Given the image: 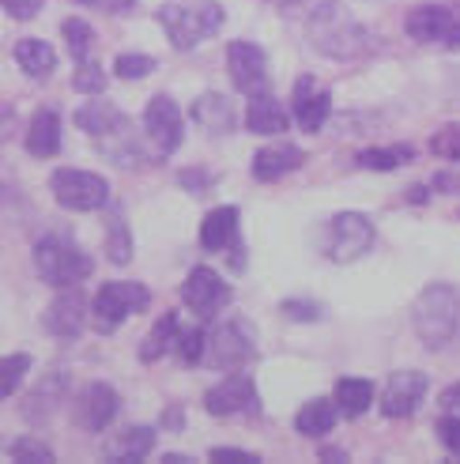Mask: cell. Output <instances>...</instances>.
Segmentation results:
<instances>
[{
	"instance_id": "obj_1",
	"label": "cell",
	"mask_w": 460,
	"mask_h": 464,
	"mask_svg": "<svg viewBox=\"0 0 460 464\" xmlns=\"http://www.w3.org/2000/svg\"><path fill=\"white\" fill-rule=\"evenodd\" d=\"M306 38H310V45L317 53H325L332 61H351V57L366 53V45H370L362 23L343 5H336V0H317V5L310 8Z\"/></svg>"
},
{
	"instance_id": "obj_2",
	"label": "cell",
	"mask_w": 460,
	"mask_h": 464,
	"mask_svg": "<svg viewBox=\"0 0 460 464\" xmlns=\"http://www.w3.org/2000/svg\"><path fill=\"white\" fill-rule=\"evenodd\" d=\"M411 324L423 340V347L438 352L456 336V324H460V291L449 284H430L419 291L416 306H411Z\"/></svg>"
},
{
	"instance_id": "obj_3",
	"label": "cell",
	"mask_w": 460,
	"mask_h": 464,
	"mask_svg": "<svg viewBox=\"0 0 460 464\" xmlns=\"http://www.w3.org/2000/svg\"><path fill=\"white\" fill-rule=\"evenodd\" d=\"M223 8L216 0H189V5H163L158 8V23L170 38L174 50H193L204 38H212L223 27Z\"/></svg>"
},
{
	"instance_id": "obj_4",
	"label": "cell",
	"mask_w": 460,
	"mask_h": 464,
	"mask_svg": "<svg viewBox=\"0 0 460 464\" xmlns=\"http://www.w3.org/2000/svg\"><path fill=\"white\" fill-rule=\"evenodd\" d=\"M34 268L45 284L53 287H76L91 276V257L64 235H45L38 246H34Z\"/></svg>"
},
{
	"instance_id": "obj_5",
	"label": "cell",
	"mask_w": 460,
	"mask_h": 464,
	"mask_svg": "<svg viewBox=\"0 0 460 464\" xmlns=\"http://www.w3.org/2000/svg\"><path fill=\"white\" fill-rule=\"evenodd\" d=\"M50 189H53L57 204L68 208V212H95V208H102L110 200L106 178L91 174V170H72V167L53 170Z\"/></svg>"
},
{
	"instance_id": "obj_6",
	"label": "cell",
	"mask_w": 460,
	"mask_h": 464,
	"mask_svg": "<svg viewBox=\"0 0 460 464\" xmlns=\"http://www.w3.org/2000/svg\"><path fill=\"white\" fill-rule=\"evenodd\" d=\"M151 303V291L144 284H132V280H118V284H106L95 303H91V314H95V324L102 333H113L129 314H140Z\"/></svg>"
},
{
	"instance_id": "obj_7",
	"label": "cell",
	"mask_w": 460,
	"mask_h": 464,
	"mask_svg": "<svg viewBox=\"0 0 460 464\" xmlns=\"http://www.w3.org/2000/svg\"><path fill=\"white\" fill-rule=\"evenodd\" d=\"M370 246H374V227H370V219H366V216L340 212V216L329 219V230H325V253H329V261H340V265L359 261Z\"/></svg>"
},
{
	"instance_id": "obj_8",
	"label": "cell",
	"mask_w": 460,
	"mask_h": 464,
	"mask_svg": "<svg viewBox=\"0 0 460 464\" xmlns=\"http://www.w3.org/2000/svg\"><path fill=\"white\" fill-rule=\"evenodd\" d=\"M257 352V340H253V329L245 321H226L208 336V347H204V359H208L216 370H238L253 359Z\"/></svg>"
},
{
	"instance_id": "obj_9",
	"label": "cell",
	"mask_w": 460,
	"mask_h": 464,
	"mask_svg": "<svg viewBox=\"0 0 460 464\" xmlns=\"http://www.w3.org/2000/svg\"><path fill=\"white\" fill-rule=\"evenodd\" d=\"M144 129L158 155H174L181 148V136H186V118H181V110L170 95H155L144 110Z\"/></svg>"
},
{
	"instance_id": "obj_10",
	"label": "cell",
	"mask_w": 460,
	"mask_h": 464,
	"mask_svg": "<svg viewBox=\"0 0 460 464\" xmlns=\"http://www.w3.org/2000/svg\"><path fill=\"white\" fill-rule=\"evenodd\" d=\"M226 68H230V80L242 95H261L268 91V61L264 50L253 42H230L226 50Z\"/></svg>"
},
{
	"instance_id": "obj_11",
	"label": "cell",
	"mask_w": 460,
	"mask_h": 464,
	"mask_svg": "<svg viewBox=\"0 0 460 464\" xmlns=\"http://www.w3.org/2000/svg\"><path fill=\"white\" fill-rule=\"evenodd\" d=\"M204 408L212 415H257L261 411V401H257V385H253L249 374H230L223 378L219 385L208 389V397H204Z\"/></svg>"
},
{
	"instance_id": "obj_12",
	"label": "cell",
	"mask_w": 460,
	"mask_h": 464,
	"mask_svg": "<svg viewBox=\"0 0 460 464\" xmlns=\"http://www.w3.org/2000/svg\"><path fill=\"white\" fill-rule=\"evenodd\" d=\"M407 34L430 45H460V19L442 5H426L407 15Z\"/></svg>"
},
{
	"instance_id": "obj_13",
	"label": "cell",
	"mask_w": 460,
	"mask_h": 464,
	"mask_svg": "<svg viewBox=\"0 0 460 464\" xmlns=\"http://www.w3.org/2000/svg\"><path fill=\"white\" fill-rule=\"evenodd\" d=\"M426 397V374L423 370H397L388 378L385 392H381V411L388 420H400V415H411L419 408V401Z\"/></svg>"
},
{
	"instance_id": "obj_14",
	"label": "cell",
	"mask_w": 460,
	"mask_h": 464,
	"mask_svg": "<svg viewBox=\"0 0 460 464\" xmlns=\"http://www.w3.org/2000/svg\"><path fill=\"white\" fill-rule=\"evenodd\" d=\"M72 415L83 430H106L113 423V415H118V392H113L106 382H91L76 397Z\"/></svg>"
},
{
	"instance_id": "obj_15",
	"label": "cell",
	"mask_w": 460,
	"mask_h": 464,
	"mask_svg": "<svg viewBox=\"0 0 460 464\" xmlns=\"http://www.w3.org/2000/svg\"><path fill=\"white\" fill-rule=\"evenodd\" d=\"M181 298H186V306L200 317H212L226 298H230V287L219 280V272L212 268H193L189 280L181 284Z\"/></svg>"
},
{
	"instance_id": "obj_16",
	"label": "cell",
	"mask_w": 460,
	"mask_h": 464,
	"mask_svg": "<svg viewBox=\"0 0 460 464\" xmlns=\"http://www.w3.org/2000/svg\"><path fill=\"white\" fill-rule=\"evenodd\" d=\"M87 324V298L76 287H64V295H57L50 310H45V329L61 340H76Z\"/></svg>"
},
{
	"instance_id": "obj_17",
	"label": "cell",
	"mask_w": 460,
	"mask_h": 464,
	"mask_svg": "<svg viewBox=\"0 0 460 464\" xmlns=\"http://www.w3.org/2000/svg\"><path fill=\"white\" fill-rule=\"evenodd\" d=\"M329 110H332L329 91H321L310 76H302L294 83V121L306 132H321V125L329 121Z\"/></svg>"
},
{
	"instance_id": "obj_18",
	"label": "cell",
	"mask_w": 460,
	"mask_h": 464,
	"mask_svg": "<svg viewBox=\"0 0 460 464\" xmlns=\"http://www.w3.org/2000/svg\"><path fill=\"white\" fill-rule=\"evenodd\" d=\"M245 129L257 132V136H280V132H287V110L275 102L268 91H261V95H249Z\"/></svg>"
},
{
	"instance_id": "obj_19",
	"label": "cell",
	"mask_w": 460,
	"mask_h": 464,
	"mask_svg": "<svg viewBox=\"0 0 460 464\" xmlns=\"http://www.w3.org/2000/svg\"><path fill=\"white\" fill-rule=\"evenodd\" d=\"M298 167H302V148H294V144H272L253 155V174L261 181H275Z\"/></svg>"
},
{
	"instance_id": "obj_20",
	"label": "cell",
	"mask_w": 460,
	"mask_h": 464,
	"mask_svg": "<svg viewBox=\"0 0 460 464\" xmlns=\"http://www.w3.org/2000/svg\"><path fill=\"white\" fill-rule=\"evenodd\" d=\"M193 121L208 136H223V132L235 129V106H230V99L208 91V95H200L193 102Z\"/></svg>"
},
{
	"instance_id": "obj_21",
	"label": "cell",
	"mask_w": 460,
	"mask_h": 464,
	"mask_svg": "<svg viewBox=\"0 0 460 464\" xmlns=\"http://www.w3.org/2000/svg\"><path fill=\"white\" fill-rule=\"evenodd\" d=\"M27 151L34 159H53L61 151V118L53 110H38L27 125Z\"/></svg>"
},
{
	"instance_id": "obj_22",
	"label": "cell",
	"mask_w": 460,
	"mask_h": 464,
	"mask_svg": "<svg viewBox=\"0 0 460 464\" xmlns=\"http://www.w3.org/2000/svg\"><path fill=\"white\" fill-rule=\"evenodd\" d=\"M235 238H238V208L226 204V208H216V212L204 216V223H200V246L204 249L219 253L226 246H235Z\"/></svg>"
},
{
	"instance_id": "obj_23",
	"label": "cell",
	"mask_w": 460,
	"mask_h": 464,
	"mask_svg": "<svg viewBox=\"0 0 460 464\" xmlns=\"http://www.w3.org/2000/svg\"><path fill=\"white\" fill-rule=\"evenodd\" d=\"M15 64L27 72L31 80H45L57 68V53H53V45L50 42H42V38H23L15 45Z\"/></svg>"
},
{
	"instance_id": "obj_24",
	"label": "cell",
	"mask_w": 460,
	"mask_h": 464,
	"mask_svg": "<svg viewBox=\"0 0 460 464\" xmlns=\"http://www.w3.org/2000/svg\"><path fill=\"white\" fill-rule=\"evenodd\" d=\"M125 121V113L118 110V106H110L106 99H91L87 106H80L76 110V125L87 132V136H95V140H99V136H106V132H113V129H118Z\"/></svg>"
},
{
	"instance_id": "obj_25",
	"label": "cell",
	"mask_w": 460,
	"mask_h": 464,
	"mask_svg": "<svg viewBox=\"0 0 460 464\" xmlns=\"http://www.w3.org/2000/svg\"><path fill=\"white\" fill-rule=\"evenodd\" d=\"M64 389H68V374H64V370H53V374H45L42 385L31 392V401H27V420L42 423L45 415H50V411L64 401Z\"/></svg>"
},
{
	"instance_id": "obj_26",
	"label": "cell",
	"mask_w": 460,
	"mask_h": 464,
	"mask_svg": "<svg viewBox=\"0 0 460 464\" xmlns=\"http://www.w3.org/2000/svg\"><path fill=\"white\" fill-rule=\"evenodd\" d=\"M336 401H325V397H313L310 404H302V411L294 415V430L306 434V438H321L336 427Z\"/></svg>"
},
{
	"instance_id": "obj_27",
	"label": "cell",
	"mask_w": 460,
	"mask_h": 464,
	"mask_svg": "<svg viewBox=\"0 0 460 464\" xmlns=\"http://www.w3.org/2000/svg\"><path fill=\"white\" fill-rule=\"evenodd\" d=\"M151 446H155V430L151 427H129V430H121L110 442L106 457L110 460H121V464H132V460H144L151 453Z\"/></svg>"
},
{
	"instance_id": "obj_28",
	"label": "cell",
	"mask_w": 460,
	"mask_h": 464,
	"mask_svg": "<svg viewBox=\"0 0 460 464\" xmlns=\"http://www.w3.org/2000/svg\"><path fill=\"white\" fill-rule=\"evenodd\" d=\"M370 401H374V385L366 382V378H340L336 382V408H340V415H362L366 408H370Z\"/></svg>"
},
{
	"instance_id": "obj_29",
	"label": "cell",
	"mask_w": 460,
	"mask_h": 464,
	"mask_svg": "<svg viewBox=\"0 0 460 464\" xmlns=\"http://www.w3.org/2000/svg\"><path fill=\"white\" fill-rule=\"evenodd\" d=\"M177 333H181V329H177V317L167 314V317L148 333V340H144V347H140V359H144V362H155V359H163L167 352H174V347H177Z\"/></svg>"
},
{
	"instance_id": "obj_30",
	"label": "cell",
	"mask_w": 460,
	"mask_h": 464,
	"mask_svg": "<svg viewBox=\"0 0 460 464\" xmlns=\"http://www.w3.org/2000/svg\"><path fill=\"white\" fill-rule=\"evenodd\" d=\"M362 170H397L404 162H411V148H366L355 155Z\"/></svg>"
},
{
	"instance_id": "obj_31",
	"label": "cell",
	"mask_w": 460,
	"mask_h": 464,
	"mask_svg": "<svg viewBox=\"0 0 460 464\" xmlns=\"http://www.w3.org/2000/svg\"><path fill=\"white\" fill-rule=\"evenodd\" d=\"M27 370H31V355H5L0 359V404L19 389V382L27 378Z\"/></svg>"
},
{
	"instance_id": "obj_32",
	"label": "cell",
	"mask_w": 460,
	"mask_h": 464,
	"mask_svg": "<svg viewBox=\"0 0 460 464\" xmlns=\"http://www.w3.org/2000/svg\"><path fill=\"white\" fill-rule=\"evenodd\" d=\"M61 34H64V42H68V53H72L76 61H87L91 45H95V31H91V23H83V19H64Z\"/></svg>"
},
{
	"instance_id": "obj_33",
	"label": "cell",
	"mask_w": 460,
	"mask_h": 464,
	"mask_svg": "<svg viewBox=\"0 0 460 464\" xmlns=\"http://www.w3.org/2000/svg\"><path fill=\"white\" fill-rule=\"evenodd\" d=\"M106 249H110V261H113V265H129V261H132V238H129V227H125L121 216H113V219H110Z\"/></svg>"
},
{
	"instance_id": "obj_34",
	"label": "cell",
	"mask_w": 460,
	"mask_h": 464,
	"mask_svg": "<svg viewBox=\"0 0 460 464\" xmlns=\"http://www.w3.org/2000/svg\"><path fill=\"white\" fill-rule=\"evenodd\" d=\"M151 68H155V57H148V53H121L113 61V72L121 80H144Z\"/></svg>"
},
{
	"instance_id": "obj_35",
	"label": "cell",
	"mask_w": 460,
	"mask_h": 464,
	"mask_svg": "<svg viewBox=\"0 0 460 464\" xmlns=\"http://www.w3.org/2000/svg\"><path fill=\"white\" fill-rule=\"evenodd\" d=\"M12 457L15 460H27V464H53V450L38 442V438H19V442H12Z\"/></svg>"
},
{
	"instance_id": "obj_36",
	"label": "cell",
	"mask_w": 460,
	"mask_h": 464,
	"mask_svg": "<svg viewBox=\"0 0 460 464\" xmlns=\"http://www.w3.org/2000/svg\"><path fill=\"white\" fill-rule=\"evenodd\" d=\"M76 91H83V95H102L106 87V72L95 64V61H80V72H76Z\"/></svg>"
},
{
	"instance_id": "obj_37",
	"label": "cell",
	"mask_w": 460,
	"mask_h": 464,
	"mask_svg": "<svg viewBox=\"0 0 460 464\" xmlns=\"http://www.w3.org/2000/svg\"><path fill=\"white\" fill-rule=\"evenodd\" d=\"M204 347H208V336H204L200 329H193V333H177V355H181V362H200L204 359Z\"/></svg>"
},
{
	"instance_id": "obj_38",
	"label": "cell",
	"mask_w": 460,
	"mask_h": 464,
	"mask_svg": "<svg viewBox=\"0 0 460 464\" xmlns=\"http://www.w3.org/2000/svg\"><path fill=\"white\" fill-rule=\"evenodd\" d=\"M430 151L442 155V159H460V125L438 129V136L430 140Z\"/></svg>"
},
{
	"instance_id": "obj_39",
	"label": "cell",
	"mask_w": 460,
	"mask_h": 464,
	"mask_svg": "<svg viewBox=\"0 0 460 464\" xmlns=\"http://www.w3.org/2000/svg\"><path fill=\"white\" fill-rule=\"evenodd\" d=\"M438 438H442V446L460 457V420L456 415H446V420H438Z\"/></svg>"
},
{
	"instance_id": "obj_40",
	"label": "cell",
	"mask_w": 460,
	"mask_h": 464,
	"mask_svg": "<svg viewBox=\"0 0 460 464\" xmlns=\"http://www.w3.org/2000/svg\"><path fill=\"white\" fill-rule=\"evenodd\" d=\"M45 0H0V8H5L12 19H34L42 12Z\"/></svg>"
},
{
	"instance_id": "obj_41",
	"label": "cell",
	"mask_w": 460,
	"mask_h": 464,
	"mask_svg": "<svg viewBox=\"0 0 460 464\" xmlns=\"http://www.w3.org/2000/svg\"><path fill=\"white\" fill-rule=\"evenodd\" d=\"M283 314L294 317V321H317L321 317V310L313 303H294V298H291V303H283Z\"/></svg>"
},
{
	"instance_id": "obj_42",
	"label": "cell",
	"mask_w": 460,
	"mask_h": 464,
	"mask_svg": "<svg viewBox=\"0 0 460 464\" xmlns=\"http://www.w3.org/2000/svg\"><path fill=\"white\" fill-rule=\"evenodd\" d=\"M212 460H223V464H253V460H257V457H253V453H245V450H212Z\"/></svg>"
},
{
	"instance_id": "obj_43",
	"label": "cell",
	"mask_w": 460,
	"mask_h": 464,
	"mask_svg": "<svg viewBox=\"0 0 460 464\" xmlns=\"http://www.w3.org/2000/svg\"><path fill=\"white\" fill-rule=\"evenodd\" d=\"M12 132H15V113L8 106H0V144H5Z\"/></svg>"
},
{
	"instance_id": "obj_44",
	"label": "cell",
	"mask_w": 460,
	"mask_h": 464,
	"mask_svg": "<svg viewBox=\"0 0 460 464\" xmlns=\"http://www.w3.org/2000/svg\"><path fill=\"white\" fill-rule=\"evenodd\" d=\"M438 404H442V408H460V382H453L449 389H442Z\"/></svg>"
},
{
	"instance_id": "obj_45",
	"label": "cell",
	"mask_w": 460,
	"mask_h": 464,
	"mask_svg": "<svg viewBox=\"0 0 460 464\" xmlns=\"http://www.w3.org/2000/svg\"><path fill=\"white\" fill-rule=\"evenodd\" d=\"M80 5H95V8H106V5H129V0H80Z\"/></svg>"
},
{
	"instance_id": "obj_46",
	"label": "cell",
	"mask_w": 460,
	"mask_h": 464,
	"mask_svg": "<svg viewBox=\"0 0 460 464\" xmlns=\"http://www.w3.org/2000/svg\"><path fill=\"white\" fill-rule=\"evenodd\" d=\"M163 464H189V457H181V453H167Z\"/></svg>"
}]
</instances>
